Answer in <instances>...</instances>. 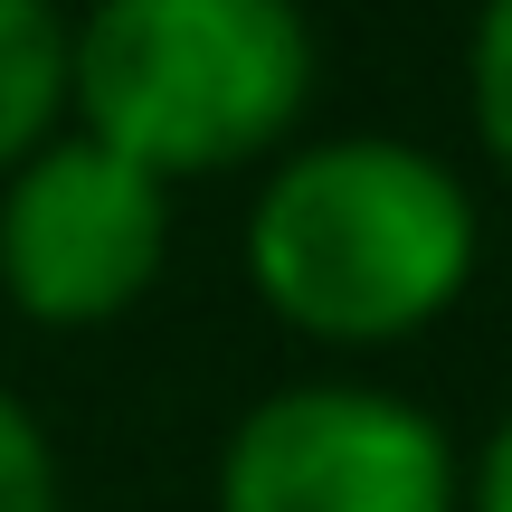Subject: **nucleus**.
Here are the masks:
<instances>
[{
  "mask_svg": "<svg viewBox=\"0 0 512 512\" xmlns=\"http://www.w3.org/2000/svg\"><path fill=\"white\" fill-rule=\"evenodd\" d=\"M475 190L408 133H323L266 171L247 209V285L285 332L380 351L475 285Z\"/></svg>",
  "mask_w": 512,
  "mask_h": 512,
  "instance_id": "f257e3e1",
  "label": "nucleus"
},
{
  "mask_svg": "<svg viewBox=\"0 0 512 512\" xmlns=\"http://www.w3.org/2000/svg\"><path fill=\"white\" fill-rule=\"evenodd\" d=\"M313 105V29L285 0H105L67 29V124L152 181L285 152Z\"/></svg>",
  "mask_w": 512,
  "mask_h": 512,
  "instance_id": "f03ea898",
  "label": "nucleus"
},
{
  "mask_svg": "<svg viewBox=\"0 0 512 512\" xmlns=\"http://www.w3.org/2000/svg\"><path fill=\"white\" fill-rule=\"evenodd\" d=\"M456 494L446 427L370 380L266 389L219 446V512H456Z\"/></svg>",
  "mask_w": 512,
  "mask_h": 512,
  "instance_id": "7ed1b4c3",
  "label": "nucleus"
},
{
  "mask_svg": "<svg viewBox=\"0 0 512 512\" xmlns=\"http://www.w3.org/2000/svg\"><path fill=\"white\" fill-rule=\"evenodd\" d=\"M171 190L114 162L86 133H57L0 181V294L48 332H95L162 285Z\"/></svg>",
  "mask_w": 512,
  "mask_h": 512,
  "instance_id": "20e7f679",
  "label": "nucleus"
},
{
  "mask_svg": "<svg viewBox=\"0 0 512 512\" xmlns=\"http://www.w3.org/2000/svg\"><path fill=\"white\" fill-rule=\"evenodd\" d=\"M67 133V19L48 0H0V181Z\"/></svg>",
  "mask_w": 512,
  "mask_h": 512,
  "instance_id": "39448f33",
  "label": "nucleus"
},
{
  "mask_svg": "<svg viewBox=\"0 0 512 512\" xmlns=\"http://www.w3.org/2000/svg\"><path fill=\"white\" fill-rule=\"evenodd\" d=\"M0 512H67V475L19 389H0Z\"/></svg>",
  "mask_w": 512,
  "mask_h": 512,
  "instance_id": "423d86ee",
  "label": "nucleus"
},
{
  "mask_svg": "<svg viewBox=\"0 0 512 512\" xmlns=\"http://www.w3.org/2000/svg\"><path fill=\"white\" fill-rule=\"evenodd\" d=\"M465 105H475L484 152H494L503 181H512V0H494L475 19V38H465Z\"/></svg>",
  "mask_w": 512,
  "mask_h": 512,
  "instance_id": "0eeeda50",
  "label": "nucleus"
},
{
  "mask_svg": "<svg viewBox=\"0 0 512 512\" xmlns=\"http://www.w3.org/2000/svg\"><path fill=\"white\" fill-rule=\"evenodd\" d=\"M456 512H512V408L494 418V437L465 456V494H456Z\"/></svg>",
  "mask_w": 512,
  "mask_h": 512,
  "instance_id": "6e6552de",
  "label": "nucleus"
}]
</instances>
